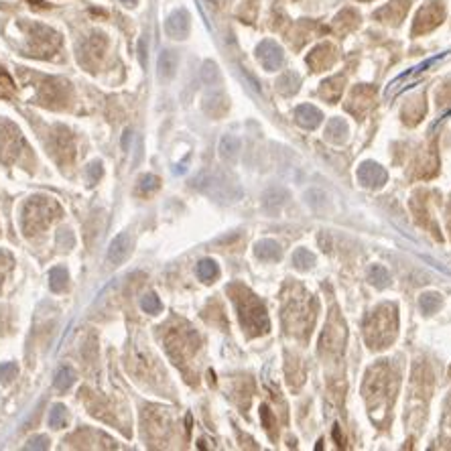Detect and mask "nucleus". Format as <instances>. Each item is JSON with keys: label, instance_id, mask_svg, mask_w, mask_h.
<instances>
[{"label": "nucleus", "instance_id": "f257e3e1", "mask_svg": "<svg viewBox=\"0 0 451 451\" xmlns=\"http://www.w3.org/2000/svg\"><path fill=\"white\" fill-rule=\"evenodd\" d=\"M193 187L211 195L213 199H222V202H232V199L240 197V189L232 179H228L222 173H202L193 179Z\"/></svg>", "mask_w": 451, "mask_h": 451}, {"label": "nucleus", "instance_id": "20e7f679", "mask_svg": "<svg viewBox=\"0 0 451 451\" xmlns=\"http://www.w3.org/2000/svg\"><path fill=\"white\" fill-rule=\"evenodd\" d=\"M130 252V236L126 232H120L118 236H114V240L108 246V252H106V262L110 266H118L126 260Z\"/></svg>", "mask_w": 451, "mask_h": 451}, {"label": "nucleus", "instance_id": "5701e85b", "mask_svg": "<svg viewBox=\"0 0 451 451\" xmlns=\"http://www.w3.org/2000/svg\"><path fill=\"white\" fill-rule=\"evenodd\" d=\"M25 449H49V437L45 435H37V437H31L29 443L25 445Z\"/></svg>", "mask_w": 451, "mask_h": 451}, {"label": "nucleus", "instance_id": "cd10ccee", "mask_svg": "<svg viewBox=\"0 0 451 451\" xmlns=\"http://www.w3.org/2000/svg\"><path fill=\"white\" fill-rule=\"evenodd\" d=\"M140 63H146V51H144V41H140Z\"/></svg>", "mask_w": 451, "mask_h": 451}, {"label": "nucleus", "instance_id": "a211bd4d", "mask_svg": "<svg viewBox=\"0 0 451 451\" xmlns=\"http://www.w3.org/2000/svg\"><path fill=\"white\" fill-rule=\"evenodd\" d=\"M275 191H277V187L275 189H269L264 193V206L269 208V209H277V208H280L282 204H285V197H287V191H282V189H278V195H275Z\"/></svg>", "mask_w": 451, "mask_h": 451}, {"label": "nucleus", "instance_id": "c756f323", "mask_svg": "<svg viewBox=\"0 0 451 451\" xmlns=\"http://www.w3.org/2000/svg\"><path fill=\"white\" fill-rule=\"evenodd\" d=\"M29 2H35L37 6H45V2H43V0H29Z\"/></svg>", "mask_w": 451, "mask_h": 451}, {"label": "nucleus", "instance_id": "2eb2a0df", "mask_svg": "<svg viewBox=\"0 0 451 451\" xmlns=\"http://www.w3.org/2000/svg\"><path fill=\"white\" fill-rule=\"evenodd\" d=\"M419 305L425 313H435L441 307V295L439 293H423L419 299Z\"/></svg>", "mask_w": 451, "mask_h": 451}, {"label": "nucleus", "instance_id": "9d476101", "mask_svg": "<svg viewBox=\"0 0 451 451\" xmlns=\"http://www.w3.org/2000/svg\"><path fill=\"white\" fill-rule=\"evenodd\" d=\"M177 69V53L175 51H163L159 55V75L169 79L175 75Z\"/></svg>", "mask_w": 451, "mask_h": 451}, {"label": "nucleus", "instance_id": "39448f33", "mask_svg": "<svg viewBox=\"0 0 451 451\" xmlns=\"http://www.w3.org/2000/svg\"><path fill=\"white\" fill-rule=\"evenodd\" d=\"M358 177L364 185L380 187V185H384V181H386V171L376 163H362V167L358 169Z\"/></svg>", "mask_w": 451, "mask_h": 451}, {"label": "nucleus", "instance_id": "ddd939ff", "mask_svg": "<svg viewBox=\"0 0 451 451\" xmlns=\"http://www.w3.org/2000/svg\"><path fill=\"white\" fill-rule=\"evenodd\" d=\"M368 280L372 282L374 287H386L388 280H390V277H388V271L384 269V266L372 264L370 269H368Z\"/></svg>", "mask_w": 451, "mask_h": 451}, {"label": "nucleus", "instance_id": "4be33fe9", "mask_svg": "<svg viewBox=\"0 0 451 451\" xmlns=\"http://www.w3.org/2000/svg\"><path fill=\"white\" fill-rule=\"evenodd\" d=\"M16 364L14 362H4V364H0V378H2L4 382H10L14 376H16Z\"/></svg>", "mask_w": 451, "mask_h": 451}, {"label": "nucleus", "instance_id": "aec40b11", "mask_svg": "<svg viewBox=\"0 0 451 451\" xmlns=\"http://www.w3.org/2000/svg\"><path fill=\"white\" fill-rule=\"evenodd\" d=\"M327 135H329V139L342 142L346 139V135H347V124L344 120H333L329 124V128H327Z\"/></svg>", "mask_w": 451, "mask_h": 451}, {"label": "nucleus", "instance_id": "f8f14e48", "mask_svg": "<svg viewBox=\"0 0 451 451\" xmlns=\"http://www.w3.org/2000/svg\"><path fill=\"white\" fill-rule=\"evenodd\" d=\"M218 273H220L218 264H215L213 260H209V258H206V260H202L197 264V277L202 280H206V282H211L215 277H218Z\"/></svg>", "mask_w": 451, "mask_h": 451}, {"label": "nucleus", "instance_id": "9b49d317", "mask_svg": "<svg viewBox=\"0 0 451 451\" xmlns=\"http://www.w3.org/2000/svg\"><path fill=\"white\" fill-rule=\"evenodd\" d=\"M68 285V271L61 269V266H55V269L49 271V287L55 293H61Z\"/></svg>", "mask_w": 451, "mask_h": 451}, {"label": "nucleus", "instance_id": "c85d7f7f", "mask_svg": "<svg viewBox=\"0 0 451 451\" xmlns=\"http://www.w3.org/2000/svg\"><path fill=\"white\" fill-rule=\"evenodd\" d=\"M122 2H124L126 6H135V4H137V0H122Z\"/></svg>", "mask_w": 451, "mask_h": 451}, {"label": "nucleus", "instance_id": "7ed1b4c3", "mask_svg": "<svg viewBox=\"0 0 451 451\" xmlns=\"http://www.w3.org/2000/svg\"><path fill=\"white\" fill-rule=\"evenodd\" d=\"M386 368L384 366H376L368 372V378L364 382V396H368V400L372 403L374 398H380L386 392Z\"/></svg>", "mask_w": 451, "mask_h": 451}, {"label": "nucleus", "instance_id": "0eeeda50", "mask_svg": "<svg viewBox=\"0 0 451 451\" xmlns=\"http://www.w3.org/2000/svg\"><path fill=\"white\" fill-rule=\"evenodd\" d=\"M238 153H240V139H236L234 135H224L220 139V144H218V155L224 163H234L238 159Z\"/></svg>", "mask_w": 451, "mask_h": 451}, {"label": "nucleus", "instance_id": "6e6552de", "mask_svg": "<svg viewBox=\"0 0 451 451\" xmlns=\"http://www.w3.org/2000/svg\"><path fill=\"white\" fill-rule=\"evenodd\" d=\"M254 254L256 258L260 260H278L282 250H280V244L275 242V240H260L256 246H254Z\"/></svg>", "mask_w": 451, "mask_h": 451}, {"label": "nucleus", "instance_id": "4468645a", "mask_svg": "<svg viewBox=\"0 0 451 451\" xmlns=\"http://www.w3.org/2000/svg\"><path fill=\"white\" fill-rule=\"evenodd\" d=\"M75 382V372L71 370V368H59L57 372H55V378H53V384H55V388H59V390H68L71 384Z\"/></svg>", "mask_w": 451, "mask_h": 451}, {"label": "nucleus", "instance_id": "a878e982", "mask_svg": "<svg viewBox=\"0 0 451 451\" xmlns=\"http://www.w3.org/2000/svg\"><path fill=\"white\" fill-rule=\"evenodd\" d=\"M130 139H132V132H130V130H124V137H122V150H128Z\"/></svg>", "mask_w": 451, "mask_h": 451}, {"label": "nucleus", "instance_id": "423d86ee", "mask_svg": "<svg viewBox=\"0 0 451 451\" xmlns=\"http://www.w3.org/2000/svg\"><path fill=\"white\" fill-rule=\"evenodd\" d=\"M187 29H189V16L185 10H177L169 16L167 21V33L173 37V39H183L187 35Z\"/></svg>", "mask_w": 451, "mask_h": 451}, {"label": "nucleus", "instance_id": "393cba45", "mask_svg": "<svg viewBox=\"0 0 451 451\" xmlns=\"http://www.w3.org/2000/svg\"><path fill=\"white\" fill-rule=\"evenodd\" d=\"M215 65L213 63H206V68H204V77H206V81L209 83V81H213L215 79Z\"/></svg>", "mask_w": 451, "mask_h": 451}, {"label": "nucleus", "instance_id": "6ab92c4d", "mask_svg": "<svg viewBox=\"0 0 451 451\" xmlns=\"http://www.w3.org/2000/svg\"><path fill=\"white\" fill-rule=\"evenodd\" d=\"M65 425V407L63 405H53L49 411V427L61 429Z\"/></svg>", "mask_w": 451, "mask_h": 451}, {"label": "nucleus", "instance_id": "f03ea898", "mask_svg": "<svg viewBox=\"0 0 451 451\" xmlns=\"http://www.w3.org/2000/svg\"><path fill=\"white\" fill-rule=\"evenodd\" d=\"M234 303H238L240 309V321L242 325L250 331V329H256L258 333L269 329V319L264 315V309L258 301L254 299V295H246V299L242 301V297H234Z\"/></svg>", "mask_w": 451, "mask_h": 451}, {"label": "nucleus", "instance_id": "bb28decb", "mask_svg": "<svg viewBox=\"0 0 451 451\" xmlns=\"http://www.w3.org/2000/svg\"><path fill=\"white\" fill-rule=\"evenodd\" d=\"M333 435H336V439H338L340 445H344V439H342V433H340V427H338V425L333 427Z\"/></svg>", "mask_w": 451, "mask_h": 451}, {"label": "nucleus", "instance_id": "f3484780", "mask_svg": "<svg viewBox=\"0 0 451 451\" xmlns=\"http://www.w3.org/2000/svg\"><path fill=\"white\" fill-rule=\"evenodd\" d=\"M140 307H142V311L148 313V315H157V313L163 309V303L159 301V297H157L155 293H148V295H144V297L140 299Z\"/></svg>", "mask_w": 451, "mask_h": 451}, {"label": "nucleus", "instance_id": "b1692460", "mask_svg": "<svg viewBox=\"0 0 451 451\" xmlns=\"http://www.w3.org/2000/svg\"><path fill=\"white\" fill-rule=\"evenodd\" d=\"M88 175H90V181H98L102 177V163H92L88 167Z\"/></svg>", "mask_w": 451, "mask_h": 451}, {"label": "nucleus", "instance_id": "412c9836", "mask_svg": "<svg viewBox=\"0 0 451 451\" xmlns=\"http://www.w3.org/2000/svg\"><path fill=\"white\" fill-rule=\"evenodd\" d=\"M159 187V177L155 175H142L140 181H139V189L142 193H148V191H155Z\"/></svg>", "mask_w": 451, "mask_h": 451}, {"label": "nucleus", "instance_id": "dca6fc26", "mask_svg": "<svg viewBox=\"0 0 451 451\" xmlns=\"http://www.w3.org/2000/svg\"><path fill=\"white\" fill-rule=\"evenodd\" d=\"M293 262L299 266V269H311L315 264V254L309 252L307 248H297L293 252Z\"/></svg>", "mask_w": 451, "mask_h": 451}, {"label": "nucleus", "instance_id": "1a4fd4ad", "mask_svg": "<svg viewBox=\"0 0 451 451\" xmlns=\"http://www.w3.org/2000/svg\"><path fill=\"white\" fill-rule=\"evenodd\" d=\"M297 122L305 128H315L321 122V112L315 110L313 106H301L297 110Z\"/></svg>", "mask_w": 451, "mask_h": 451}]
</instances>
